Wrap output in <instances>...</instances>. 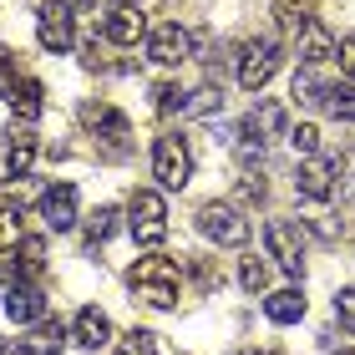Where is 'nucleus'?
Segmentation results:
<instances>
[{
    "label": "nucleus",
    "mask_w": 355,
    "mask_h": 355,
    "mask_svg": "<svg viewBox=\"0 0 355 355\" xmlns=\"http://www.w3.org/2000/svg\"><path fill=\"white\" fill-rule=\"evenodd\" d=\"M0 96H6L10 112L26 117V122H36L46 112V87L36 82V76H6V82H0Z\"/></svg>",
    "instance_id": "nucleus-11"
},
{
    "label": "nucleus",
    "mask_w": 355,
    "mask_h": 355,
    "mask_svg": "<svg viewBox=\"0 0 355 355\" xmlns=\"http://www.w3.org/2000/svg\"><path fill=\"white\" fill-rule=\"evenodd\" d=\"M71 340H76V345H87V350L112 345V320L96 310V304H87V310H76V320H71Z\"/></svg>",
    "instance_id": "nucleus-17"
},
{
    "label": "nucleus",
    "mask_w": 355,
    "mask_h": 355,
    "mask_svg": "<svg viewBox=\"0 0 355 355\" xmlns=\"http://www.w3.org/2000/svg\"><path fill=\"white\" fill-rule=\"evenodd\" d=\"M153 96H157V112H163V117H173V112H188V92L173 87V82H163Z\"/></svg>",
    "instance_id": "nucleus-29"
},
{
    "label": "nucleus",
    "mask_w": 355,
    "mask_h": 355,
    "mask_svg": "<svg viewBox=\"0 0 355 355\" xmlns=\"http://www.w3.org/2000/svg\"><path fill=\"white\" fill-rule=\"evenodd\" d=\"M82 122H87L102 142H112V148H122L127 132H132V127H127V117H122L117 107H107V102H87V107H82Z\"/></svg>",
    "instance_id": "nucleus-15"
},
{
    "label": "nucleus",
    "mask_w": 355,
    "mask_h": 355,
    "mask_svg": "<svg viewBox=\"0 0 355 355\" xmlns=\"http://www.w3.org/2000/svg\"><path fill=\"white\" fill-rule=\"evenodd\" d=\"M279 41H249L244 51H239V87L244 92H264L269 76L279 71Z\"/></svg>",
    "instance_id": "nucleus-7"
},
{
    "label": "nucleus",
    "mask_w": 355,
    "mask_h": 355,
    "mask_svg": "<svg viewBox=\"0 0 355 355\" xmlns=\"http://www.w3.org/2000/svg\"><path fill=\"white\" fill-rule=\"evenodd\" d=\"M36 132L31 127H21V132H10V148H6V168H10V178H26L31 168H36Z\"/></svg>",
    "instance_id": "nucleus-19"
},
{
    "label": "nucleus",
    "mask_w": 355,
    "mask_h": 355,
    "mask_svg": "<svg viewBox=\"0 0 355 355\" xmlns=\"http://www.w3.org/2000/svg\"><path fill=\"white\" fill-rule=\"evenodd\" d=\"M289 148H295L300 157H315V153H320V127H315V122L289 127Z\"/></svg>",
    "instance_id": "nucleus-27"
},
{
    "label": "nucleus",
    "mask_w": 355,
    "mask_h": 355,
    "mask_svg": "<svg viewBox=\"0 0 355 355\" xmlns=\"http://www.w3.org/2000/svg\"><path fill=\"white\" fill-rule=\"evenodd\" d=\"M274 15H279V31H295V36L315 21V15H310V0H279V10H274Z\"/></svg>",
    "instance_id": "nucleus-24"
},
{
    "label": "nucleus",
    "mask_w": 355,
    "mask_h": 355,
    "mask_svg": "<svg viewBox=\"0 0 355 355\" xmlns=\"http://www.w3.org/2000/svg\"><path fill=\"white\" fill-rule=\"evenodd\" d=\"M127 229H132L137 244H163L168 239V203H163V193H153V188H137L132 198H127Z\"/></svg>",
    "instance_id": "nucleus-3"
},
{
    "label": "nucleus",
    "mask_w": 355,
    "mask_h": 355,
    "mask_svg": "<svg viewBox=\"0 0 355 355\" xmlns=\"http://www.w3.org/2000/svg\"><path fill=\"white\" fill-rule=\"evenodd\" d=\"M102 36L112 41V46H137L142 36H148V15H142L137 6H117L102 21Z\"/></svg>",
    "instance_id": "nucleus-12"
},
{
    "label": "nucleus",
    "mask_w": 355,
    "mask_h": 355,
    "mask_svg": "<svg viewBox=\"0 0 355 355\" xmlns=\"http://www.w3.org/2000/svg\"><path fill=\"white\" fill-rule=\"evenodd\" d=\"M223 107V87H198V92H188V112H198V117H208V112H218Z\"/></svg>",
    "instance_id": "nucleus-30"
},
{
    "label": "nucleus",
    "mask_w": 355,
    "mask_h": 355,
    "mask_svg": "<svg viewBox=\"0 0 355 355\" xmlns=\"http://www.w3.org/2000/svg\"><path fill=\"white\" fill-rule=\"evenodd\" d=\"M0 350H6V340H0Z\"/></svg>",
    "instance_id": "nucleus-40"
},
{
    "label": "nucleus",
    "mask_w": 355,
    "mask_h": 355,
    "mask_svg": "<svg viewBox=\"0 0 355 355\" xmlns=\"http://www.w3.org/2000/svg\"><path fill=\"white\" fill-rule=\"evenodd\" d=\"M264 249L284 274H295V279L304 274V249H310V239H304V229L295 218H269L264 223Z\"/></svg>",
    "instance_id": "nucleus-5"
},
{
    "label": "nucleus",
    "mask_w": 355,
    "mask_h": 355,
    "mask_svg": "<svg viewBox=\"0 0 355 355\" xmlns=\"http://www.w3.org/2000/svg\"><path fill=\"white\" fill-rule=\"evenodd\" d=\"M127 284H132V295L142 304H153V310H173L178 304V264L163 259V254H153V259H137L132 269H127Z\"/></svg>",
    "instance_id": "nucleus-1"
},
{
    "label": "nucleus",
    "mask_w": 355,
    "mask_h": 355,
    "mask_svg": "<svg viewBox=\"0 0 355 355\" xmlns=\"http://www.w3.org/2000/svg\"><path fill=\"white\" fill-rule=\"evenodd\" d=\"M335 61H340V71L355 82V36H345L340 46H335Z\"/></svg>",
    "instance_id": "nucleus-33"
},
{
    "label": "nucleus",
    "mask_w": 355,
    "mask_h": 355,
    "mask_svg": "<svg viewBox=\"0 0 355 355\" xmlns=\"http://www.w3.org/2000/svg\"><path fill=\"white\" fill-rule=\"evenodd\" d=\"M335 46L340 41H335L320 21H310L300 31V67H325V61H335Z\"/></svg>",
    "instance_id": "nucleus-18"
},
{
    "label": "nucleus",
    "mask_w": 355,
    "mask_h": 355,
    "mask_svg": "<svg viewBox=\"0 0 355 355\" xmlns=\"http://www.w3.org/2000/svg\"><path fill=\"white\" fill-rule=\"evenodd\" d=\"M76 6H96V0H76Z\"/></svg>",
    "instance_id": "nucleus-37"
},
{
    "label": "nucleus",
    "mask_w": 355,
    "mask_h": 355,
    "mask_svg": "<svg viewBox=\"0 0 355 355\" xmlns=\"http://www.w3.org/2000/svg\"><path fill=\"white\" fill-rule=\"evenodd\" d=\"M117 355H157V335H148V330L122 335V340H117Z\"/></svg>",
    "instance_id": "nucleus-31"
},
{
    "label": "nucleus",
    "mask_w": 355,
    "mask_h": 355,
    "mask_svg": "<svg viewBox=\"0 0 355 355\" xmlns=\"http://www.w3.org/2000/svg\"><path fill=\"white\" fill-rule=\"evenodd\" d=\"M67 340H71V330L61 325V320L46 315V320H36V325L26 330L21 350H26V355H61V350H67Z\"/></svg>",
    "instance_id": "nucleus-16"
},
{
    "label": "nucleus",
    "mask_w": 355,
    "mask_h": 355,
    "mask_svg": "<svg viewBox=\"0 0 355 355\" xmlns=\"http://www.w3.org/2000/svg\"><path fill=\"white\" fill-rule=\"evenodd\" d=\"M193 223H198V234L208 239V244H223V249H239L249 244V218L239 214L234 203H203L198 214H193Z\"/></svg>",
    "instance_id": "nucleus-4"
},
{
    "label": "nucleus",
    "mask_w": 355,
    "mask_h": 355,
    "mask_svg": "<svg viewBox=\"0 0 355 355\" xmlns=\"http://www.w3.org/2000/svg\"><path fill=\"white\" fill-rule=\"evenodd\" d=\"M153 178L168 193L188 188V178H193V148H188L183 132H163V137L153 142Z\"/></svg>",
    "instance_id": "nucleus-2"
},
{
    "label": "nucleus",
    "mask_w": 355,
    "mask_h": 355,
    "mask_svg": "<svg viewBox=\"0 0 355 355\" xmlns=\"http://www.w3.org/2000/svg\"><path fill=\"white\" fill-rule=\"evenodd\" d=\"M315 71L320 67H300L295 71V102H304V107H320L325 102V87H330V82H320Z\"/></svg>",
    "instance_id": "nucleus-22"
},
{
    "label": "nucleus",
    "mask_w": 355,
    "mask_h": 355,
    "mask_svg": "<svg viewBox=\"0 0 355 355\" xmlns=\"http://www.w3.org/2000/svg\"><path fill=\"white\" fill-rule=\"evenodd\" d=\"M112 229H117V208H96V218L87 223V249H102Z\"/></svg>",
    "instance_id": "nucleus-26"
},
{
    "label": "nucleus",
    "mask_w": 355,
    "mask_h": 355,
    "mask_svg": "<svg viewBox=\"0 0 355 355\" xmlns=\"http://www.w3.org/2000/svg\"><path fill=\"white\" fill-rule=\"evenodd\" d=\"M239 284H244L249 295H259V289H269V264L259 259V254H249V259L239 264Z\"/></svg>",
    "instance_id": "nucleus-25"
},
{
    "label": "nucleus",
    "mask_w": 355,
    "mask_h": 355,
    "mask_svg": "<svg viewBox=\"0 0 355 355\" xmlns=\"http://www.w3.org/2000/svg\"><path fill=\"white\" fill-rule=\"evenodd\" d=\"M122 6H137V0H122Z\"/></svg>",
    "instance_id": "nucleus-38"
},
{
    "label": "nucleus",
    "mask_w": 355,
    "mask_h": 355,
    "mask_svg": "<svg viewBox=\"0 0 355 355\" xmlns=\"http://www.w3.org/2000/svg\"><path fill=\"white\" fill-rule=\"evenodd\" d=\"M0 355H26V350H0Z\"/></svg>",
    "instance_id": "nucleus-36"
},
{
    "label": "nucleus",
    "mask_w": 355,
    "mask_h": 355,
    "mask_svg": "<svg viewBox=\"0 0 355 355\" xmlns=\"http://www.w3.org/2000/svg\"><path fill=\"white\" fill-rule=\"evenodd\" d=\"M21 244V208H6L0 203V254Z\"/></svg>",
    "instance_id": "nucleus-28"
},
{
    "label": "nucleus",
    "mask_w": 355,
    "mask_h": 355,
    "mask_svg": "<svg viewBox=\"0 0 355 355\" xmlns=\"http://www.w3.org/2000/svg\"><path fill=\"white\" fill-rule=\"evenodd\" d=\"M6 315L15 320V325H36V320H46V289L41 284H10L6 289Z\"/></svg>",
    "instance_id": "nucleus-13"
},
{
    "label": "nucleus",
    "mask_w": 355,
    "mask_h": 355,
    "mask_svg": "<svg viewBox=\"0 0 355 355\" xmlns=\"http://www.w3.org/2000/svg\"><path fill=\"white\" fill-rule=\"evenodd\" d=\"M41 218L51 223L56 234L76 229V188H71V183H56V188H46V193H41Z\"/></svg>",
    "instance_id": "nucleus-14"
},
{
    "label": "nucleus",
    "mask_w": 355,
    "mask_h": 355,
    "mask_svg": "<svg viewBox=\"0 0 355 355\" xmlns=\"http://www.w3.org/2000/svg\"><path fill=\"white\" fill-rule=\"evenodd\" d=\"M239 355H249V350H239Z\"/></svg>",
    "instance_id": "nucleus-41"
},
{
    "label": "nucleus",
    "mask_w": 355,
    "mask_h": 355,
    "mask_svg": "<svg viewBox=\"0 0 355 355\" xmlns=\"http://www.w3.org/2000/svg\"><path fill=\"white\" fill-rule=\"evenodd\" d=\"M148 56L157 61V67H183V61L193 56V31L178 26V21H163L148 36Z\"/></svg>",
    "instance_id": "nucleus-10"
},
{
    "label": "nucleus",
    "mask_w": 355,
    "mask_h": 355,
    "mask_svg": "<svg viewBox=\"0 0 355 355\" xmlns=\"http://www.w3.org/2000/svg\"><path fill=\"white\" fill-rule=\"evenodd\" d=\"M264 315L274 320V325H295V320H304V295L300 289H274V295L264 300Z\"/></svg>",
    "instance_id": "nucleus-20"
},
{
    "label": "nucleus",
    "mask_w": 355,
    "mask_h": 355,
    "mask_svg": "<svg viewBox=\"0 0 355 355\" xmlns=\"http://www.w3.org/2000/svg\"><path fill=\"white\" fill-rule=\"evenodd\" d=\"M36 41H41V51H51V56H67L76 46V10L67 6V0H46V6H41Z\"/></svg>",
    "instance_id": "nucleus-6"
},
{
    "label": "nucleus",
    "mask_w": 355,
    "mask_h": 355,
    "mask_svg": "<svg viewBox=\"0 0 355 355\" xmlns=\"http://www.w3.org/2000/svg\"><path fill=\"white\" fill-rule=\"evenodd\" d=\"M239 132H244V157H264V142L284 132V107H279V102H259V107L244 117Z\"/></svg>",
    "instance_id": "nucleus-8"
},
{
    "label": "nucleus",
    "mask_w": 355,
    "mask_h": 355,
    "mask_svg": "<svg viewBox=\"0 0 355 355\" xmlns=\"http://www.w3.org/2000/svg\"><path fill=\"white\" fill-rule=\"evenodd\" d=\"M320 107H325L335 122H355V82H330Z\"/></svg>",
    "instance_id": "nucleus-21"
},
{
    "label": "nucleus",
    "mask_w": 355,
    "mask_h": 355,
    "mask_svg": "<svg viewBox=\"0 0 355 355\" xmlns=\"http://www.w3.org/2000/svg\"><path fill=\"white\" fill-rule=\"evenodd\" d=\"M6 76H10V51L0 46V82H6Z\"/></svg>",
    "instance_id": "nucleus-35"
},
{
    "label": "nucleus",
    "mask_w": 355,
    "mask_h": 355,
    "mask_svg": "<svg viewBox=\"0 0 355 355\" xmlns=\"http://www.w3.org/2000/svg\"><path fill=\"white\" fill-rule=\"evenodd\" d=\"M335 178H340V157H304L300 173H295V193L300 198H315V203H325L330 193H335Z\"/></svg>",
    "instance_id": "nucleus-9"
},
{
    "label": "nucleus",
    "mask_w": 355,
    "mask_h": 355,
    "mask_svg": "<svg viewBox=\"0 0 355 355\" xmlns=\"http://www.w3.org/2000/svg\"><path fill=\"white\" fill-rule=\"evenodd\" d=\"M340 355H355V350H340Z\"/></svg>",
    "instance_id": "nucleus-39"
},
{
    "label": "nucleus",
    "mask_w": 355,
    "mask_h": 355,
    "mask_svg": "<svg viewBox=\"0 0 355 355\" xmlns=\"http://www.w3.org/2000/svg\"><path fill=\"white\" fill-rule=\"evenodd\" d=\"M335 315H340L345 325H355V289H340V295H335Z\"/></svg>",
    "instance_id": "nucleus-34"
},
{
    "label": "nucleus",
    "mask_w": 355,
    "mask_h": 355,
    "mask_svg": "<svg viewBox=\"0 0 355 355\" xmlns=\"http://www.w3.org/2000/svg\"><path fill=\"white\" fill-rule=\"evenodd\" d=\"M0 198H6V203H15V208H21V203L31 198V183H26V178H10V183H0Z\"/></svg>",
    "instance_id": "nucleus-32"
},
{
    "label": "nucleus",
    "mask_w": 355,
    "mask_h": 355,
    "mask_svg": "<svg viewBox=\"0 0 355 355\" xmlns=\"http://www.w3.org/2000/svg\"><path fill=\"white\" fill-rule=\"evenodd\" d=\"M15 259H21V269L31 274V279H41V264H46V239L21 234V244H15Z\"/></svg>",
    "instance_id": "nucleus-23"
}]
</instances>
